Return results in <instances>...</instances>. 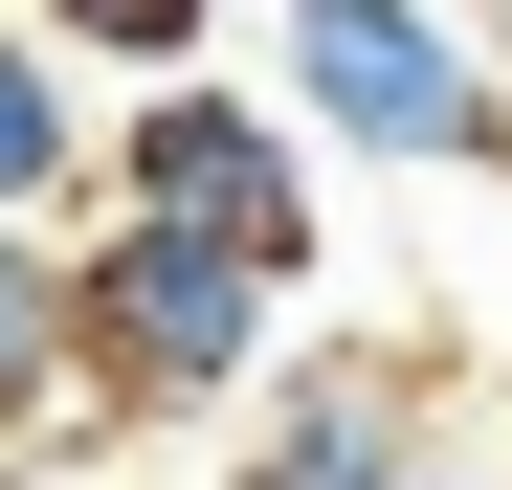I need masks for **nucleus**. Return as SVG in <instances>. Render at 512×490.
Returning <instances> with one entry per match:
<instances>
[{"label":"nucleus","mask_w":512,"mask_h":490,"mask_svg":"<svg viewBox=\"0 0 512 490\" xmlns=\"http://www.w3.org/2000/svg\"><path fill=\"white\" fill-rule=\"evenodd\" d=\"M67 357H90L112 424H201V401H245L290 357V290L179 245V223H134V201H67Z\"/></svg>","instance_id":"obj_1"},{"label":"nucleus","mask_w":512,"mask_h":490,"mask_svg":"<svg viewBox=\"0 0 512 490\" xmlns=\"http://www.w3.org/2000/svg\"><path fill=\"white\" fill-rule=\"evenodd\" d=\"M0 446L23 468H90L112 490V401H90V357H67V223H0Z\"/></svg>","instance_id":"obj_5"},{"label":"nucleus","mask_w":512,"mask_h":490,"mask_svg":"<svg viewBox=\"0 0 512 490\" xmlns=\"http://www.w3.org/2000/svg\"><path fill=\"white\" fill-rule=\"evenodd\" d=\"M268 67H290V134L379 179H512V67L446 0H268Z\"/></svg>","instance_id":"obj_2"},{"label":"nucleus","mask_w":512,"mask_h":490,"mask_svg":"<svg viewBox=\"0 0 512 490\" xmlns=\"http://www.w3.org/2000/svg\"><path fill=\"white\" fill-rule=\"evenodd\" d=\"M379 468H423V357L401 335H312V357L245 379V468L223 490H379Z\"/></svg>","instance_id":"obj_4"},{"label":"nucleus","mask_w":512,"mask_h":490,"mask_svg":"<svg viewBox=\"0 0 512 490\" xmlns=\"http://www.w3.org/2000/svg\"><path fill=\"white\" fill-rule=\"evenodd\" d=\"M0 490H90V468H23V446H0Z\"/></svg>","instance_id":"obj_9"},{"label":"nucleus","mask_w":512,"mask_h":490,"mask_svg":"<svg viewBox=\"0 0 512 490\" xmlns=\"http://www.w3.org/2000/svg\"><path fill=\"white\" fill-rule=\"evenodd\" d=\"M90 201H134V223H179V245H223V268H268V290H312V268H334V201H312V134H290L268 90H201V67H156V90L112 112V156H90Z\"/></svg>","instance_id":"obj_3"},{"label":"nucleus","mask_w":512,"mask_h":490,"mask_svg":"<svg viewBox=\"0 0 512 490\" xmlns=\"http://www.w3.org/2000/svg\"><path fill=\"white\" fill-rule=\"evenodd\" d=\"M379 490H512V468H468V446H423V468H379Z\"/></svg>","instance_id":"obj_8"},{"label":"nucleus","mask_w":512,"mask_h":490,"mask_svg":"<svg viewBox=\"0 0 512 490\" xmlns=\"http://www.w3.org/2000/svg\"><path fill=\"white\" fill-rule=\"evenodd\" d=\"M90 90H67V45L23 23V0H0V223H67V201H90Z\"/></svg>","instance_id":"obj_6"},{"label":"nucleus","mask_w":512,"mask_h":490,"mask_svg":"<svg viewBox=\"0 0 512 490\" xmlns=\"http://www.w3.org/2000/svg\"><path fill=\"white\" fill-rule=\"evenodd\" d=\"M23 23H45L67 67H134V90H156V67H201V45H223V0H23Z\"/></svg>","instance_id":"obj_7"}]
</instances>
